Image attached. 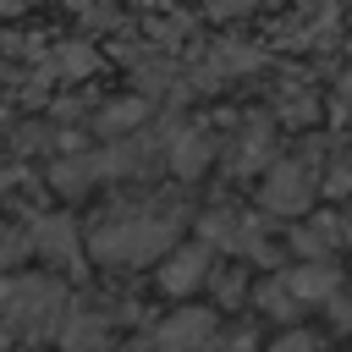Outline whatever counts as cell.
<instances>
[{
    "label": "cell",
    "mask_w": 352,
    "mask_h": 352,
    "mask_svg": "<svg viewBox=\"0 0 352 352\" xmlns=\"http://www.w3.org/2000/svg\"><path fill=\"white\" fill-rule=\"evenodd\" d=\"M176 236V209L170 204H143V209H116L99 220V231L88 236L94 258L104 264H148L154 253H165Z\"/></svg>",
    "instance_id": "6da1fadb"
},
{
    "label": "cell",
    "mask_w": 352,
    "mask_h": 352,
    "mask_svg": "<svg viewBox=\"0 0 352 352\" xmlns=\"http://www.w3.org/2000/svg\"><path fill=\"white\" fill-rule=\"evenodd\" d=\"M66 319V286L50 275H11L0 286V324L22 341H44L55 336Z\"/></svg>",
    "instance_id": "7a4b0ae2"
},
{
    "label": "cell",
    "mask_w": 352,
    "mask_h": 352,
    "mask_svg": "<svg viewBox=\"0 0 352 352\" xmlns=\"http://www.w3.org/2000/svg\"><path fill=\"white\" fill-rule=\"evenodd\" d=\"M204 275H209V248H198V242H192V248H176V253L160 264V286H165L170 297L192 292Z\"/></svg>",
    "instance_id": "3957f363"
},
{
    "label": "cell",
    "mask_w": 352,
    "mask_h": 352,
    "mask_svg": "<svg viewBox=\"0 0 352 352\" xmlns=\"http://www.w3.org/2000/svg\"><path fill=\"white\" fill-rule=\"evenodd\" d=\"M33 253H44V258H55V264H77V258H82V248H77L72 220H60V214L33 220Z\"/></svg>",
    "instance_id": "277c9868"
},
{
    "label": "cell",
    "mask_w": 352,
    "mask_h": 352,
    "mask_svg": "<svg viewBox=\"0 0 352 352\" xmlns=\"http://www.w3.org/2000/svg\"><path fill=\"white\" fill-rule=\"evenodd\" d=\"M264 204H270V209L297 214V209L308 204V170H302V165H280V170L264 182Z\"/></svg>",
    "instance_id": "5b68a950"
},
{
    "label": "cell",
    "mask_w": 352,
    "mask_h": 352,
    "mask_svg": "<svg viewBox=\"0 0 352 352\" xmlns=\"http://www.w3.org/2000/svg\"><path fill=\"white\" fill-rule=\"evenodd\" d=\"M204 160H209V138H204V132H176V138H170V165H176V176H198Z\"/></svg>",
    "instance_id": "8992f818"
},
{
    "label": "cell",
    "mask_w": 352,
    "mask_h": 352,
    "mask_svg": "<svg viewBox=\"0 0 352 352\" xmlns=\"http://www.w3.org/2000/svg\"><path fill=\"white\" fill-rule=\"evenodd\" d=\"M104 170H99V154L88 160V154H77V160H60L55 170H50V182L60 187V192H82V187H94Z\"/></svg>",
    "instance_id": "52a82bcc"
},
{
    "label": "cell",
    "mask_w": 352,
    "mask_h": 352,
    "mask_svg": "<svg viewBox=\"0 0 352 352\" xmlns=\"http://www.w3.org/2000/svg\"><path fill=\"white\" fill-rule=\"evenodd\" d=\"M286 286H292V292H302V297H324V292L336 286V275H330V270H302V275H292Z\"/></svg>",
    "instance_id": "ba28073f"
},
{
    "label": "cell",
    "mask_w": 352,
    "mask_h": 352,
    "mask_svg": "<svg viewBox=\"0 0 352 352\" xmlns=\"http://www.w3.org/2000/svg\"><path fill=\"white\" fill-rule=\"evenodd\" d=\"M22 253H33V231H16V226H6V231H0V264H16Z\"/></svg>",
    "instance_id": "9c48e42d"
},
{
    "label": "cell",
    "mask_w": 352,
    "mask_h": 352,
    "mask_svg": "<svg viewBox=\"0 0 352 352\" xmlns=\"http://www.w3.org/2000/svg\"><path fill=\"white\" fill-rule=\"evenodd\" d=\"M275 352H314V346H308V336H280Z\"/></svg>",
    "instance_id": "30bf717a"
},
{
    "label": "cell",
    "mask_w": 352,
    "mask_h": 352,
    "mask_svg": "<svg viewBox=\"0 0 352 352\" xmlns=\"http://www.w3.org/2000/svg\"><path fill=\"white\" fill-rule=\"evenodd\" d=\"M6 187H16V170H11V165H0V192H6Z\"/></svg>",
    "instance_id": "8fae6325"
}]
</instances>
